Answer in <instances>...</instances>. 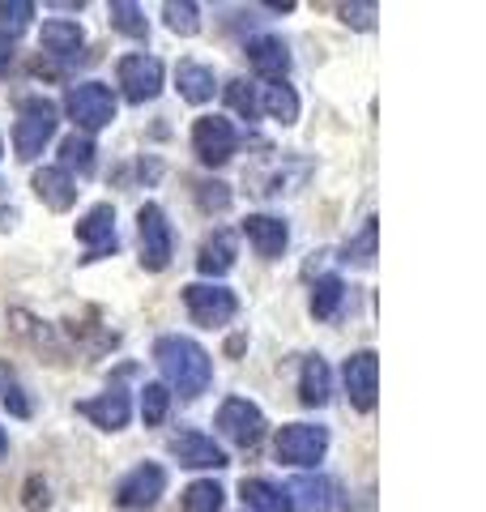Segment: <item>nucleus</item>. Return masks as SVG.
Returning a JSON list of instances; mask_svg holds the SVG:
<instances>
[{
    "instance_id": "nucleus-1",
    "label": "nucleus",
    "mask_w": 486,
    "mask_h": 512,
    "mask_svg": "<svg viewBox=\"0 0 486 512\" xmlns=\"http://www.w3.org/2000/svg\"><path fill=\"white\" fill-rule=\"evenodd\" d=\"M154 363L162 367V376H167L171 389H180V397H201L209 389V380H214L209 350L197 346L192 338H180V333L154 342Z\"/></svg>"
},
{
    "instance_id": "nucleus-2",
    "label": "nucleus",
    "mask_w": 486,
    "mask_h": 512,
    "mask_svg": "<svg viewBox=\"0 0 486 512\" xmlns=\"http://www.w3.org/2000/svg\"><path fill=\"white\" fill-rule=\"evenodd\" d=\"M56 124H60V111L52 99L43 94H30L18 107V124H13V150H18L22 163H35L43 154V146L56 137Z\"/></svg>"
},
{
    "instance_id": "nucleus-3",
    "label": "nucleus",
    "mask_w": 486,
    "mask_h": 512,
    "mask_svg": "<svg viewBox=\"0 0 486 512\" xmlns=\"http://www.w3.org/2000/svg\"><path fill=\"white\" fill-rule=\"evenodd\" d=\"M64 107H69L73 124L86 137L99 133V128H107L111 120H116V94H111L103 82H81V86H73L69 94H64Z\"/></svg>"
},
{
    "instance_id": "nucleus-4",
    "label": "nucleus",
    "mask_w": 486,
    "mask_h": 512,
    "mask_svg": "<svg viewBox=\"0 0 486 512\" xmlns=\"http://www.w3.org/2000/svg\"><path fill=\"white\" fill-rule=\"evenodd\" d=\"M184 303H188V316L197 320L201 329H222L226 320L239 312L235 291H226V286H218V282H188Z\"/></svg>"
},
{
    "instance_id": "nucleus-5",
    "label": "nucleus",
    "mask_w": 486,
    "mask_h": 512,
    "mask_svg": "<svg viewBox=\"0 0 486 512\" xmlns=\"http://www.w3.org/2000/svg\"><path fill=\"white\" fill-rule=\"evenodd\" d=\"M137 239H141V265L150 274L171 265V222L162 214V205L145 201L137 210Z\"/></svg>"
},
{
    "instance_id": "nucleus-6",
    "label": "nucleus",
    "mask_w": 486,
    "mask_h": 512,
    "mask_svg": "<svg viewBox=\"0 0 486 512\" xmlns=\"http://www.w3.org/2000/svg\"><path fill=\"white\" fill-rule=\"evenodd\" d=\"M286 495H290V504L303 512H350V495L329 474H299L295 483L286 487Z\"/></svg>"
},
{
    "instance_id": "nucleus-7",
    "label": "nucleus",
    "mask_w": 486,
    "mask_h": 512,
    "mask_svg": "<svg viewBox=\"0 0 486 512\" xmlns=\"http://www.w3.org/2000/svg\"><path fill=\"white\" fill-rule=\"evenodd\" d=\"M218 431L231 444H239V448H256L261 444V436H265V414H261V406H252L248 397H226V402L218 406Z\"/></svg>"
},
{
    "instance_id": "nucleus-8",
    "label": "nucleus",
    "mask_w": 486,
    "mask_h": 512,
    "mask_svg": "<svg viewBox=\"0 0 486 512\" xmlns=\"http://www.w3.org/2000/svg\"><path fill=\"white\" fill-rule=\"evenodd\" d=\"M192 150H197V158L205 167H222L231 163L235 150H239V133L231 120L222 116H201L197 124H192Z\"/></svg>"
},
{
    "instance_id": "nucleus-9",
    "label": "nucleus",
    "mask_w": 486,
    "mask_h": 512,
    "mask_svg": "<svg viewBox=\"0 0 486 512\" xmlns=\"http://www.w3.org/2000/svg\"><path fill=\"white\" fill-rule=\"evenodd\" d=\"M324 453H329V431L320 423H290L278 431V461L286 466H316Z\"/></svg>"
},
{
    "instance_id": "nucleus-10",
    "label": "nucleus",
    "mask_w": 486,
    "mask_h": 512,
    "mask_svg": "<svg viewBox=\"0 0 486 512\" xmlns=\"http://www.w3.org/2000/svg\"><path fill=\"white\" fill-rule=\"evenodd\" d=\"M167 491V470L162 466H137V470H128L120 478V487H116V504L128 508V512H145V508H154L158 504V495Z\"/></svg>"
},
{
    "instance_id": "nucleus-11",
    "label": "nucleus",
    "mask_w": 486,
    "mask_h": 512,
    "mask_svg": "<svg viewBox=\"0 0 486 512\" xmlns=\"http://www.w3.org/2000/svg\"><path fill=\"white\" fill-rule=\"evenodd\" d=\"M342 380H346V393H350L354 410H363V414L376 410V393H380V359H376V350H359V355H350Z\"/></svg>"
},
{
    "instance_id": "nucleus-12",
    "label": "nucleus",
    "mask_w": 486,
    "mask_h": 512,
    "mask_svg": "<svg viewBox=\"0 0 486 512\" xmlns=\"http://www.w3.org/2000/svg\"><path fill=\"white\" fill-rule=\"evenodd\" d=\"M120 86L128 94V103H150L158 99V90H162V60L154 56H124L120 60Z\"/></svg>"
},
{
    "instance_id": "nucleus-13",
    "label": "nucleus",
    "mask_w": 486,
    "mask_h": 512,
    "mask_svg": "<svg viewBox=\"0 0 486 512\" xmlns=\"http://www.w3.org/2000/svg\"><path fill=\"white\" fill-rule=\"evenodd\" d=\"M171 457L180 461L188 470H222L231 466L222 453V444H214V436H201V431H180V436H171Z\"/></svg>"
},
{
    "instance_id": "nucleus-14",
    "label": "nucleus",
    "mask_w": 486,
    "mask_h": 512,
    "mask_svg": "<svg viewBox=\"0 0 486 512\" xmlns=\"http://www.w3.org/2000/svg\"><path fill=\"white\" fill-rule=\"evenodd\" d=\"M77 414H81V419H90L94 427H103V431H120V427H128L133 402H128L124 389H107L99 397H86V402H77Z\"/></svg>"
},
{
    "instance_id": "nucleus-15",
    "label": "nucleus",
    "mask_w": 486,
    "mask_h": 512,
    "mask_svg": "<svg viewBox=\"0 0 486 512\" xmlns=\"http://www.w3.org/2000/svg\"><path fill=\"white\" fill-rule=\"evenodd\" d=\"M77 239L86 244L90 261H94V256L116 252L120 248V239H116V210H111V205H94V210L77 222Z\"/></svg>"
},
{
    "instance_id": "nucleus-16",
    "label": "nucleus",
    "mask_w": 486,
    "mask_h": 512,
    "mask_svg": "<svg viewBox=\"0 0 486 512\" xmlns=\"http://www.w3.org/2000/svg\"><path fill=\"white\" fill-rule=\"evenodd\" d=\"M243 235H248V244L265 256V261H278L286 252V239H290V227L282 218L273 214H248L243 218Z\"/></svg>"
},
{
    "instance_id": "nucleus-17",
    "label": "nucleus",
    "mask_w": 486,
    "mask_h": 512,
    "mask_svg": "<svg viewBox=\"0 0 486 512\" xmlns=\"http://www.w3.org/2000/svg\"><path fill=\"white\" fill-rule=\"evenodd\" d=\"M248 64L261 77H269V82H282V77L290 73V52H286L282 39L256 35V39H248Z\"/></svg>"
},
{
    "instance_id": "nucleus-18",
    "label": "nucleus",
    "mask_w": 486,
    "mask_h": 512,
    "mask_svg": "<svg viewBox=\"0 0 486 512\" xmlns=\"http://www.w3.org/2000/svg\"><path fill=\"white\" fill-rule=\"evenodd\" d=\"M35 192H39V201L47 205V210H73V201H77V184H73V175L69 171H60V167H43L35 171Z\"/></svg>"
},
{
    "instance_id": "nucleus-19",
    "label": "nucleus",
    "mask_w": 486,
    "mask_h": 512,
    "mask_svg": "<svg viewBox=\"0 0 486 512\" xmlns=\"http://www.w3.org/2000/svg\"><path fill=\"white\" fill-rule=\"evenodd\" d=\"M239 495H243V508H248V512H295L286 487L269 483V478H243Z\"/></svg>"
},
{
    "instance_id": "nucleus-20",
    "label": "nucleus",
    "mask_w": 486,
    "mask_h": 512,
    "mask_svg": "<svg viewBox=\"0 0 486 512\" xmlns=\"http://www.w3.org/2000/svg\"><path fill=\"white\" fill-rule=\"evenodd\" d=\"M197 269L205 278H222L235 269V235L231 231H214L201 244V256H197Z\"/></svg>"
},
{
    "instance_id": "nucleus-21",
    "label": "nucleus",
    "mask_w": 486,
    "mask_h": 512,
    "mask_svg": "<svg viewBox=\"0 0 486 512\" xmlns=\"http://www.w3.org/2000/svg\"><path fill=\"white\" fill-rule=\"evenodd\" d=\"M175 86H180L184 99L197 103V107L214 99V90H218L214 69H209V64H197V60H184L180 69H175Z\"/></svg>"
},
{
    "instance_id": "nucleus-22",
    "label": "nucleus",
    "mask_w": 486,
    "mask_h": 512,
    "mask_svg": "<svg viewBox=\"0 0 486 512\" xmlns=\"http://www.w3.org/2000/svg\"><path fill=\"white\" fill-rule=\"evenodd\" d=\"M333 393V376H329V363L320 355L303 359V372H299V402L303 406H324Z\"/></svg>"
},
{
    "instance_id": "nucleus-23",
    "label": "nucleus",
    "mask_w": 486,
    "mask_h": 512,
    "mask_svg": "<svg viewBox=\"0 0 486 512\" xmlns=\"http://www.w3.org/2000/svg\"><path fill=\"white\" fill-rule=\"evenodd\" d=\"M256 103H261L265 116H269V120H278V124H295V120H299V94L290 90L286 82H269L265 94H261Z\"/></svg>"
},
{
    "instance_id": "nucleus-24",
    "label": "nucleus",
    "mask_w": 486,
    "mask_h": 512,
    "mask_svg": "<svg viewBox=\"0 0 486 512\" xmlns=\"http://www.w3.org/2000/svg\"><path fill=\"white\" fill-rule=\"evenodd\" d=\"M81 43H86V35H81L77 22H43V52L73 56Z\"/></svg>"
},
{
    "instance_id": "nucleus-25",
    "label": "nucleus",
    "mask_w": 486,
    "mask_h": 512,
    "mask_svg": "<svg viewBox=\"0 0 486 512\" xmlns=\"http://www.w3.org/2000/svg\"><path fill=\"white\" fill-rule=\"evenodd\" d=\"M342 299H346V282L342 278H320L312 286V316L316 320H333L337 312H342Z\"/></svg>"
},
{
    "instance_id": "nucleus-26",
    "label": "nucleus",
    "mask_w": 486,
    "mask_h": 512,
    "mask_svg": "<svg viewBox=\"0 0 486 512\" xmlns=\"http://www.w3.org/2000/svg\"><path fill=\"white\" fill-rule=\"evenodd\" d=\"M226 491L214 483V478H197L188 491H184V512H222Z\"/></svg>"
},
{
    "instance_id": "nucleus-27",
    "label": "nucleus",
    "mask_w": 486,
    "mask_h": 512,
    "mask_svg": "<svg viewBox=\"0 0 486 512\" xmlns=\"http://www.w3.org/2000/svg\"><path fill=\"white\" fill-rule=\"evenodd\" d=\"M30 18H35V5L30 0H0V39H18L22 30L30 26Z\"/></svg>"
},
{
    "instance_id": "nucleus-28",
    "label": "nucleus",
    "mask_w": 486,
    "mask_h": 512,
    "mask_svg": "<svg viewBox=\"0 0 486 512\" xmlns=\"http://www.w3.org/2000/svg\"><path fill=\"white\" fill-rule=\"evenodd\" d=\"M111 26H116L120 35H128V39L150 35V22H145L141 5H133V0H116V5H111Z\"/></svg>"
},
{
    "instance_id": "nucleus-29",
    "label": "nucleus",
    "mask_w": 486,
    "mask_h": 512,
    "mask_svg": "<svg viewBox=\"0 0 486 512\" xmlns=\"http://www.w3.org/2000/svg\"><path fill=\"white\" fill-rule=\"evenodd\" d=\"M162 18H167V26L184 39L201 30V9L192 5V0H167V5H162Z\"/></svg>"
},
{
    "instance_id": "nucleus-30",
    "label": "nucleus",
    "mask_w": 486,
    "mask_h": 512,
    "mask_svg": "<svg viewBox=\"0 0 486 512\" xmlns=\"http://www.w3.org/2000/svg\"><path fill=\"white\" fill-rule=\"evenodd\" d=\"M69 167H77V171L94 167V141L86 133H73L60 141V171H69Z\"/></svg>"
},
{
    "instance_id": "nucleus-31",
    "label": "nucleus",
    "mask_w": 486,
    "mask_h": 512,
    "mask_svg": "<svg viewBox=\"0 0 486 512\" xmlns=\"http://www.w3.org/2000/svg\"><path fill=\"white\" fill-rule=\"evenodd\" d=\"M226 103H231L235 116L243 120H256L261 116V103H256V86L248 82V77H235V82H226Z\"/></svg>"
},
{
    "instance_id": "nucleus-32",
    "label": "nucleus",
    "mask_w": 486,
    "mask_h": 512,
    "mask_svg": "<svg viewBox=\"0 0 486 512\" xmlns=\"http://www.w3.org/2000/svg\"><path fill=\"white\" fill-rule=\"evenodd\" d=\"M342 261L363 265V269H367L371 261H376V218H367V222H363V231L354 235L350 244L342 248Z\"/></svg>"
},
{
    "instance_id": "nucleus-33",
    "label": "nucleus",
    "mask_w": 486,
    "mask_h": 512,
    "mask_svg": "<svg viewBox=\"0 0 486 512\" xmlns=\"http://www.w3.org/2000/svg\"><path fill=\"white\" fill-rule=\"evenodd\" d=\"M167 406H171V389H167V384H145V389H141V419L154 427V423L167 419Z\"/></svg>"
},
{
    "instance_id": "nucleus-34",
    "label": "nucleus",
    "mask_w": 486,
    "mask_h": 512,
    "mask_svg": "<svg viewBox=\"0 0 486 512\" xmlns=\"http://www.w3.org/2000/svg\"><path fill=\"white\" fill-rule=\"evenodd\" d=\"M197 205H201V210H209V214L226 210V205H231V188L218 184V180H201L197 184Z\"/></svg>"
},
{
    "instance_id": "nucleus-35",
    "label": "nucleus",
    "mask_w": 486,
    "mask_h": 512,
    "mask_svg": "<svg viewBox=\"0 0 486 512\" xmlns=\"http://www.w3.org/2000/svg\"><path fill=\"white\" fill-rule=\"evenodd\" d=\"M0 389H5V410L13 414V419H30V402H26V393H22V384L13 380L9 372L0 376Z\"/></svg>"
},
{
    "instance_id": "nucleus-36",
    "label": "nucleus",
    "mask_w": 486,
    "mask_h": 512,
    "mask_svg": "<svg viewBox=\"0 0 486 512\" xmlns=\"http://www.w3.org/2000/svg\"><path fill=\"white\" fill-rule=\"evenodd\" d=\"M337 13H342V22L354 26V30H371V26H376V5H371V0H367V5H342Z\"/></svg>"
},
{
    "instance_id": "nucleus-37",
    "label": "nucleus",
    "mask_w": 486,
    "mask_h": 512,
    "mask_svg": "<svg viewBox=\"0 0 486 512\" xmlns=\"http://www.w3.org/2000/svg\"><path fill=\"white\" fill-rule=\"evenodd\" d=\"M47 504H52L47 483H43V478H30V483H26V512H47Z\"/></svg>"
},
{
    "instance_id": "nucleus-38",
    "label": "nucleus",
    "mask_w": 486,
    "mask_h": 512,
    "mask_svg": "<svg viewBox=\"0 0 486 512\" xmlns=\"http://www.w3.org/2000/svg\"><path fill=\"white\" fill-rule=\"evenodd\" d=\"M9 64H13V47H9L5 39H0V77L9 73Z\"/></svg>"
},
{
    "instance_id": "nucleus-39",
    "label": "nucleus",
    "mask_w": 486,
    "mask_h": 512,
    "mask_svg": "<svg viewBox=\"0 0 486 512\" xmlns=\"http://www.w3.org/2000/svg\"><path fill=\"white\" fill-rule=\"evenodd\" d=\"M13 222H18V210H0V231L13 227Z\"/></svg>"
},
{
    "instance_id": "nucleus-40",
    "label": "nucleus",
    "mask_w": 486,
    "mask_h": 512,
    "mask_svg": "<svg viewBox=\"0 0 486 512\" xmlns=\"http://www.w3.org/2000/svg\"><path fill=\"white\" fill-rule=\"evenodd\" d=\"M5 448H9V436H5V431H0V457H5Z\"/></svg>"
},
{
    "instance_id": "nucleus-41",
    "label": "nucleus",
    "mask_w": 486,
    "mask_h": 512,
    "mask_svg": "<svg viewBox=\"0 0 486 512\" xmlns=\"http://www.w3.org/2000/svg\"><path fill=\"white\" fill-rule=\"evenodd\" d=\"M0 188H5V184H0Z\"/></svg>"
},
{
    "instance_id": "nucleus-42",
    "label": "nucleus",
    "mask_w": 486,
    "mask_h": 512,
    "mask_svg": "<svg viewBox=\"0 0 486 512\" xmlns=\"http://www.w3.org/2000/svg\"><path fill=\"white\" fill-rule=\"evenodd\" d=\"M0 150H5V146H0Z\"/></svg>"
}]
</instances>
